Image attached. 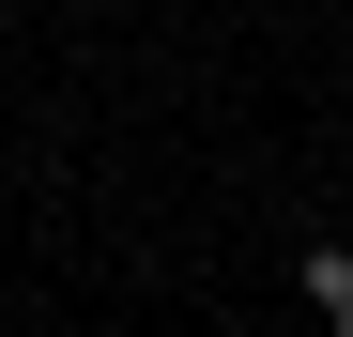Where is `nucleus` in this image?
<instances>
[{
	"mask_svg": "<svg viewBox=\"0 0 353 337\" xmlns=\"http://www.w3.org/2000/svg\"><path fill=\"white\" fill-rule=\"evenodd\" d=\"M307 307H323V322L353 337V246H307Z\"/></svg>",
	"mask_w": 353,
	"mask_h": 337,
	"instance_id": "obj_1",
	"label": "nucleus"
}]
</instances>
